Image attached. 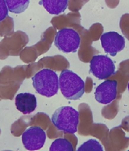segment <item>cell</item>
<instances>
[{
	"label": "cell",
	"mask_w": 129,
	"mask_h": 151,
	"mask_svg": "<svg viewBox=\"0 0 129 151\" xmlns=\"http://www.w3.org/2000/svg\"><path fill=\"white\" fill-rule=\"evenodd\" d=\"M10 13L20 14L23 13L29 6L30 0H5Z\"/></svg>",
	"instance_id": "obj_11"
},
{
	"label": "cell",
	"mask_w": 129,
	"mask_h": 151,
	"mask_svg": "<svg viewBox=\"0 0 129 151\" xmlns=\"http://www.w3.org/2000/svg\"><path fill=\"white\" fill-rule=\"evenodd\" d=\"M9 9L5 0H0V22L4 20L7 17Z\"/></svg>",
	"instance_id": "obj_14"
},
{
	"label": "cell",
	"mask_w": 129,
	"mask_h": 151,
	"mask_svg": "<svg viewBox=\"0 0 129 151\" xmlns=\"http://www.w3.org/2000/svg\"><path fill=\"white\" fill-rule=\"evenodd\" d=\"M100 42L105 53L113 57L124 50L125 47V37L115 31L103 33L100 37Z\"/></svg>",
	"instance_id": "obj_7"
},
{
	"label": "cell",
	"mask_w": 129,
	"mask_h": 151,
	"mask_svg": "<svg viewBox=\"0 0 129 151\" xmlns=\"http://www.w3.org/2000/svg\"><path fill=\"white\" fill-rule=\"evenodd\" d=\"M51 122L58 130L74 134L77 132L79 113L74 108L62 106L58 108L53 113Z\"/></svg>",
	"instance_id": "obj_2"
},
{
	"label": "cell",
	"mask_w": 129,
	"mask_h": 151,
	"mask_svg": "<svg viewBox=\"0 0 129 151\" xmlns=\"http://www.w3.org/2000/svg\"><path fill=\"white\" fill-rule=\"evenodd\" d=\"M58 85L62 95L68 100H79L85 93L83 80L69 69L62 70Z\"/></svg>",
	"instance_id": "obj_1"
},
{
	"label": "cell",
	"mask_w": 129,
	"mask_h": 151,
	"mask_svg": "<svg viewBox=\"0 0 129 151\" xmlns=\"http://www.w3.org/2000/svg\"><path fill=\"white\" fill-rule=\"evenodd\" d=\"M78 151H104V147L99 141L91 139L82 144L77 149Z\"/></svg>",
	"instance_id": "obj_13"
},
{
	"label": "cell",
	"mask_w": 129,
	"mask_h": 151,
	"mask_svg": "<svg viewBox=\"0 0 129 151\" xmlns=\"http://www.w3.org/2000/svg\"><path fill=\"white\" fill-rule=\"evenodd\" d=\"M68 2L69 0H41L39 3L50 14L59 15L66 10Z\"/></svg>",
	"instance_id": "obj_10"
},
{
	"label": "cell",
	"mask_w": 129,
	"mask_h": 151,
	"mask_svg": "<svg viewBox=\"0 0 129 151\" xmlns=\"http://www.w3.org/2000/svg\"><path fill=\"white\" fill-rule=\"evenodd\" d=\"M90 71L100 80H104L115 73V64L108 56L96 55L90 60Z\"/></svg>",
	"instance_id": "obj_5"
},
{
	"label": "cell",
	"mask_w": 129,
	"mask_h": 151,
	"mask_svg": "<svg viewBox=\"0 0 129 151\" xmlns=\"http://www.w3.org/2000/svg\"><path fill=\"white\" fill-rule=\"evenodd\" d=\"M50 151H73V147L72 143L68 139L64 138H58L51 145Z\"/></svg>",
	"instance_id": "obj_12"
},
{
	"label": "cell",
	"mask_w": 129,
	"mask_h": 151,
	"mask_svg": "<svg viewBox=\"0 0 129 151\" xmlns=\"http://www.w3.org/2000/svg\"><path fill=\"white\" fill-rule=\"evenodd\" d=\"M128 91H129V82L128 84Z\"/></svg>",
	"instance_id": "obj_15"
},
{
	"label": "cell",
	"mask_w": 129,
	"mask_h": 151,
	"mask_svg": "<svg viewBox=\"0 0 129 151\" xmlns=\"http://www.w3.org/2000/svg\"><path fill=\"white\" fill-rule=\"evenodd\" d=\"M95 99L99 103L108 105L116 99L117 95V81L107 80L96 87L95 90Z\"/></svg>",
	"instance_id": "obj_8"
},
{
	"label": "cell",
	"mask_w": 129,
	"mask_h": 151,
	"mask_svg": "<svg viewBox=\"0 0 129 151\" xmlns=\"http://www.w3.org/2000/svg\"><path fill=\"white\" fill-rule=\"evenodd\" d=\"M32 81L33 88L40 95L51 98L58 93V77L54 70L42 69L32 77Z\"/></svg>",
	"instance_id": "obj_3"
},
{
	"label": "cell",
	"mask_w": 129,
	"mask_h": 151,
	"mask_svg": "<svg viewBox=\"0 0 129 151\" xmlns=\"http://www.w3.org/2000/svg\"><path fill=\"white\" fill-rule=\"evenodd\" d=\"M46 141V133L39 126H31L22 134L23 147L27 150H38L44 147Z\"/></svg>",
	"instance_id": "obj_6"
},
{
	"label": "cell",
	"mask_w": 129,
	"mask_h": 151,
	"mask_svg": "<svg viewBox=\"0 0 129 151\" xmlns=\"http://www.w3.org/2000/svg\"><path fill=\"white\" fill-rule=\"evenodd\" d=\"M81 43L80 36L77 31L71 28H64L57 32L54 37V45L64 53H75Z\"/></svg>",
	"instance_id": "obj_4"
},
{
	"label": "cell",
	"mask_w": 129,
	"mask_h": 151,
	"mask_svg": "<svg viewBox=\"0 0 129 151\" xmlns=\"http://www.w3.org/2000/svg\"><path fill=\"white\" fill-rule=\"evenodd\" d=\"M15 103L17 109L23 114H30L37 108V99L33 94L24 92L17 95Z\"/></svg>",
	"instance_id": "obj_9"
}]
</instances>
